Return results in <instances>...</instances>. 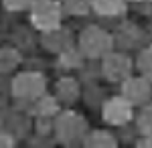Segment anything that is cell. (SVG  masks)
Instances as JSON below:
<instances>
[{
  "label": "cell",
  "mask_w": 152,
  "mask_h": 148,
  "mask_svg": "<svg viewBox=\"0 0 152 148\" xmlns=\"http://www.w3.org/2000/svg\"><path fill=\"white\" fill-rule=\"evenodd\" d=\"M126 91L130 93V97H134V100H144L146 97V83L144 81H130Z\"/></svg>",
  "instance_id": "obj_7"
},
{
  "label": "cell",
  "mask_w": 152,
  "mask_h": 148,
  "mask_svg": "<svg viewBox=\"0 0 152 148\" xmlns=\"http://www.w3.org/2000/svg\"><path fill=\"white\" fill-rule=\"evenodd\" d=\"M14 89L18 95H37L43 89V79L39 75H20L14 83Z\"/></svg>",
  "instance_id": "obj_2"
},
{
  "label": "cell",
  "mask_w": 152,
  "mask_h": 148,
  "mask_svg": "<svg viewBox=\"0 0 152 148\" xmlns=\"http://www.w3.org/2000/svg\"><path fill=\"white\" fill-rule=\"evenodd\" d=\"M142 69L148 71V73H152V51H148V53L142 57Z\"/></svg>",
  "instance_id": "obj_10"
},
{
  "label": "cell",
  "mask_w": 152,
  "mask_h": 148,
  "mask_svg": "<svg viewBox=\"0 0 152 148\" xmlns=\"http://www.w3.org/2000/svg\"><path fill=\"white\" fill-rule=\"evenodd\" d=\"M142 130L152 132V108L148 112H144V116H142Z\"/></svg>",
  "instance_id": "obj_9"
},
{
  "label": "cell",
  "mask_w": 152,
  "mask_h": 148,
  "mask_svg": "<svg viewBox=\"0 0 152 148\" xmlns=\"http://www.w3.org/2000/svg\"><path fill=\"white\" fill-rule=\"evenodd\" d=\"M104 116L110 120V122H124L130 118V106L122 100H114V102L107 103Z\"/></svg>",
  "instance_id": "obj_4"
},
{
  "label": "cell",
  "mask_w": 152,
  "mask_h": 148,
  "mask_svg": "<svg viewBox=\"0 0 152 148\" xmlns=\"http://www.w3.org/2000/svg\"><path fill=\"white\" fill-rule=\"evenodd\" d=\"M87 148H114V142H112V138L105 136V134H95L91 138V142L87 144Z\"/></svg>",
  "instance_id": "obj_8"
},
{
  "label": "cell",
  "mask_w": 152,
  "mask_h": 148,
  "mask_svg": "<svg viewBox=\"0 0 152 148\" xmlns=\"http://www.w3.org/2000/svg\"><path fill=\"white\" fill-rule=\"evenodd\" d=\"M33 21H35L39 26H43V29H53L59 21V8L53 2H49V0H41L35 6Z\"/></svg>",
  "instance_id": "obj_1"
},
{
  "label": "cell",
  "mask_w": 152,
  "mask_h": 148,
  "mask_svg": "<svg viewBox=\"0 0 152 148\" xmlns=\"http://www.w3.org/2000/svg\"><path fill=\"white\" fill-rule=\"evenodd\" d=\"M83 45L87 49V53L97 55L102 49L107 47V37L104 33H99V31H95V29H89L87 33L83 34Z\"/></svg>",
  "instance_id": "obj_3"
},
{
  "label": "cell",
  "mask_w": 152,
  "mask_h": 148,
  "mask_svg": "<svg viewBox=\"0 0 152 148\" xmlns=\"http://www.w3.org/2000/svg\"><path fill=\"white\" fill-rule=\"evenodd\" d=\"M28 0H6V4L8 6H12V8H18V6H23V4H26Z\"/></svg>",
  "instance_id": "obj_11"
},
{
  "label": "cell",
  "mask_w": 152,
  "mask_h": 148,
  "mask_svg": "<svg viewBox=\"0 0 152 148\" xmlns=\"http://www.w3.org/2000/svg\"><path fill=\"white\" fill-rule=\"evenodd\" d=\"M140 148H152V140H146V142H144Z\"/></svg>",
  "instance_id": "obj_12"
},
{
  "label": "cell",
  "mask_w": 152,
  "mask_h": 148,
  "mask_svg": "<svg viewBox=\"0 0 152 148\" xmlns=\"http://www.w3.org/2000/svg\"><path fill=\"white\" fill-rule=\"evenodd\" d=\"M94 6L104 14H114V12L120 10L122 0H94Z\"/></svg>",
  "instance_id": "obj_6"
},
{
  "label": "cell",
  "mask_w": 152,
  "mask_h": 148,
  "mask_svg": "<svg viewBox=\"0 0 152 148\" xmlns=\"http://www.w3.org/2000/svg\"><path fill=\"white\" fill-rule=\"evenodd\" d=\"M104 69L112 79H120V77L128 71V63H126V59H122V57H110L105 61Z\"/></svg>",
  "instance_id": "obj_5"
}]
</instances>
